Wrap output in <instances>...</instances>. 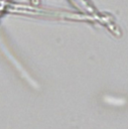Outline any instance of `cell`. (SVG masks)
I'll return each mask as SVG.
<instances>
[{
  "mask_svg": "<svg viewBox=\"0 0 128 129\" xmlns=\"http://www.w3.org/2000/svg\"><path fill=\"white\" fill-rule=\"evenodd\" d=\"M105 102H107L108 104H111L113 106H123L126 104V100L123 98H115V97H110V96H106L104 98Z\"/></svg>",
  "mask_w": 128,
  "mask_h": 129,
  "instance_id": "obj_1",
  "label": "cell"
}]
</instances>
